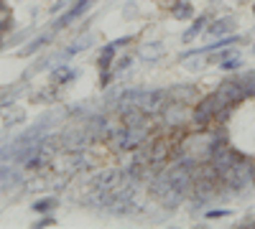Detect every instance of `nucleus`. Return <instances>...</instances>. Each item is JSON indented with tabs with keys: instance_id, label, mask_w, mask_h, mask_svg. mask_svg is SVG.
Instances as JSON below:
<instances>
[{
	"instance_id": "nucleus-1",
	"label": "nucleus",
	"mask_w": 255,
	"mask_h": 229,
	"mask_svg": "<svg viewBox=\"0 0 255 229\" xmlns=\"http://www.w3.org/2000/svg\"><path fill=\"white\" fill-rule=\"evenodd\" d=\"M151 138V125H140V128H130V125H120L113 130V135L108 138V145L118 153H133L140 145Z\"/></svg>"
},
{
	"instance_id": "nucleus-2",
	"label": "nucleus",
	"mask_w": 255,
	"mask_h": 229,
	"mask_svg": "<svg viewBox=\"0 0 255 229\" xmlns=\"http://www.w3.org/2000/svg\"><path fill=\"white\" fill-rule=\"evenodd\" d=\"M227 105V102L217 94V92H212V94H204L194 102V110H191V122L197 125L199 130L209 128V125H215V117L217 112Z\"/></svg>"
},
{
	"instance_id": "nucleus-3",
	"label": "nucleus",
	"mask_w": 255,
	"mask_h": 229,
	"mask_svg": "<svg viewBox=\"0 0 255 229\" xmlns=\"http://www.w3.org/2000/svg\"><path fill=\"white\" fill-rule=\"evenodd\" d=\"M227 189L232 191V194H243L248 186L253 183V178H250V160L248 158H243V160H238L235 165H232V168L220 178Z\"/></svg>"
},
{
	"instance_id": "nucleus-4",
	"label": "nucleus",
	"mask_w": 255,
	"mask_h": 229,
	"mask_svg": "<svg viewBox=\"0 0 255 229\" xmlns=\"http://www.w3.org/2000/svg\"><path fill=\"white\" fill-rule=\"evenodd\" d=\"M84 130H87V135H90V140L92 143H100V140H108L110 135H113V122H110V117L105 115V112H90L87 117H84V125H82Z\"/></svg>"
},
{
	"instance_id": "nucleus-5",
	"label": "nucleus",
	"mask_w": 255,
	"mask_h": 229,
	"mask_svg": "<svg viewBox=\"0 0 255 229\" xmlns=\"http://www.w3.org/2000/svg\"><path fill=\"white\" fill-rule=\"evenodd\" d=\"M227 105H240V102H245L248 97H245V89H243V79H240V74H232V76H225L220 84H217V89H215Z\"/></svg>"
},
{
	"instance_id": "nucleus-6",
	"label": "nucleus",
	"mask_w": 255,
	"mask_h": 229,
	"mask_svg": "<svg viewBox=\"0 0 255 229\" xmlns=\"http://www.w3.org/2000/svg\"><path fill=\"white\" fill-rule=\"evenodd\" d=\"M168 99V89H161V87H156V89H140V94H138V99H135V105L140 107V110H145L148 115H156L158 117V112H161V107H163V102Z\"/></svg>"
},
{
	"instance_id": "nucleus-7",
	"label": "nucleus",
	"mask_w": 255,
	"mask_h": 229,
	"mask_svg": "<svg viewBox=\"0 0 255 229\" xmlns=\"http://www.w3.org/2000/svg\"><path fill=\"white\" fill-rule=\"evenodd\" d=\"M245 155L238 151V148H232V145H227V148H222V151H217L215 155H209L207 158V163L212 165V168H215V173L222 178L230 168H232V165H235L238 160H243Z\"/></svg>"
},
{
	"instance_id": "nucleus-8",
	"label": "nucleus",
	"mask_w": 255,
	"mask_h": 229,
	"mask_svg": "<svg viewBox=\"0 0 255 229\" xmlns=\"http://www.w3.org/2000/svg\"><path fill=\"white\" fill-rule=\"evenodd\" d=\"M59 143H61L59 145L61 151L79 153V151H84V145L92 143V140H90V135H87V130H84V128H67V130L59 133Z\"/></svg>"
},
{
	"instance_id": "nucleus-9",
	"label": "nucleus",
	"mask_w": 255,
	"mask_h": 229,
	"mask_svg": "<svg viewBox=\"0 0 255 229\" xmlns=\"http://www.w3.org/2000/svg\"><path fill=\"white\" fill-rule=\"evenodd\" d=\"M92 3H95V0H74V3H72L67 10L61 13V15L54 20V23H51V28H54V31H61V28L72 26L77 18H82L84 13H87V10L92 8Z\"/></svg>"
},
{
	"instance_id": "nucleus-10",
	"label": "nucleus",
	"mask_w": 255,
	"mask_h": 229,
	"mask_svg": "<svg viewBox=\"0 0 255 229\" xmlns=\"http://www.w3.org/2000/svg\"><path fill=\"white\" fill-rule=\"evenodd\" d=\"M130 36H123V38H115L113 44H105L100 49V56H97V69H113V61H115V54L120 49H125L128 44H130Z\"/></svg>"
},
{
	"instance_id": "nucleus-11",
	"label": "nucleus",
	"mask_w": 255,
	"mask_h": 229,
	"mask_svg": "<svg viewBox=\"0 0 255 229\" xmlns=\"http://www.w3.org/2000/svg\"><path fill=\"white\" fill-rule=\"evenodd\" d=\"M118 186H123V168L105 171V173L95 176V181H92L95 191H113V189H118Z\"/></svg>"
},
{
	"instance_id": "nucleus-12",
	"label": "nucleus",
	"mask_w": 255,
	"mask_h": 229,
	"mask_svg": "<svg viewBox=\"0 0 255 229\" xmlns=\"http://www.w3.org/2000/svg\"><path fill=\"white\" fill-rule=\"evenodd\" d=\"M168 97L176 99V102H184V105H194L202 94H199V89L194 84H184V81H181V84L168 87Z\"/></svg>"
},
{
	"instance_id": "nucleus-13",
	"label": "nucleus",
	"mask_w": 255,
	"mask_h": 229,
	"mask_svg": "<svg viewBox=\"0 0 255 229\" xmlns=\"http://www.w3.org/2000/svg\"><path fill=\"white\" fill-rule=\"evenodd\" d=\"M235 26H238V18H230V15H225V18H215V20H209L207 23V33L209 36H227V33H232L235 31Z\"/></svg>"
},
{
	"instance_id": "nucleus-14",
	"label": "nucleus",
	"mask_w": 255,
	"mask_h": 229,
	"mask_svg": "<svg viewBox=\"0 0 255 229\" xmlns=\"http://www.w3.org/2000/svg\"><path fill=\"white\" fill-rule=\"evenodd\" d=\"M227 145H230V135H227V130H225V125H217V130L212 133L209 145H207V158L215 155V153L222 151V148H227Z\"/></svg>"
},
{
	"instance_id": "nucleus-15",
	"label": "nucleus",
	"mask_w": 255,
	"mask_h": 229,
	"mask_svg": "<svg viewBox=\"0 0 255 229\" xmlns=\"http://www.w3.org/2000/svg\"><path fill=\"white\" fill-rule=\"evenodd\" d=\"M79 76V72L77 69H72L69 64H56L54 69H51V81H54V84H69V81H74Z\"/></svg>"
},
{
	"instance_id": "nucleus-16",
	"label": "nucleus",
	"mask_w": 255,
	"mask_h": 229,
	"mask_svg": "<svg viewBox=\"0 0 255 229\" xmlns=\"http://www.w3.org/2000/svg\"><path fill=\"white\" fill-rule=\"evenodd\" d=\"M207 23H209V15H207V13H204V15H197V18L186 26V31L181 33V41H184V44H191V41H194V38L207 28Z\"/></svg>"
},
{
	"instance_id": "nucleus-17",
	"label": "nucleus",
	"mask_w": 255,
	"mask_h": 229,
	"mask_svg": "<svg viewBox=\"0 0 255 229\" xmlns=\"http://www.w3.org/2000/svg\"><path fill=\"white\" fill-rule=\"evenodd\" d=\"M51 38H54V28L51 31H46V33H41V36H36L31 44H26L23 49H20V56H31V54H36V51H41L44 46H49L51 44Z\"/></svg>"
},
{
	"instance_id": "nucleus-18",
	"label": "nucleus",
	"mask_w": 255,
	"mask_h": 229,
	"mask_svg": "<svg viewBox=\"0 0 255 229\" xmlns=\"http://www.w3.org/2000/svg\"><path fill=\"white\" fill-rule=\"evenodd\" d=\"M171 15H174V20H191L194 18V5H191V0H174Z\"/></svg>"
},
{
	"instance_id": "nucleus-19",
	"label": "nucleus",
	"mask_w": 255,
	"mask_h": 229,
	"mask_svg": "<svg viewBox=\"0 0 255 229\" xmlns=\"http://www.w3.org/2000/svg\"><path fill=\"white\" fill-rule=\"evenodd\" d=\"M184 199H186V194H181V191L171 189L168 194H163V196L158 199V204L163 206L166 212H174V209H179V204H184Z\"/></svg>"
},
{
	"instance_id": "nucleus-20",
	"label": "nucleus",
	"mask_w": 255,
	"mask_h": 229,
	"mask_svg": "<svg viewBox=\"0 0 255 229\" xmlns=\"http://www.w3.org/2000/svg\"><path fill=\"white\" fill-rule=\"evenodd\" d=\"M56 206H59V199L56 196H46V199H38L36 204H31V209L36 214H51Z\"/></svg>"
},
{
	"instance_id": "nucleus-21",
	"label": "nucleus",
	"mask_w": 255,
	"mask_h": 229,
	"mask_svg": "<svg viewBox=\"0 0 255 229\" xmlns=\"http://www.w3.org/2000/svg\"><path fill=\"white\" fill-rule=\"evenodd\" d=\"M217 67H220L222 72H238V69L243 67V56H240V54L235 51V54H230V56H227L225 61H220Z\"/></svg>"
},
{
	"instance_id": "nucleus-22",
	"label": "nucleus",
	"mask_w": 255,
	"mask_h": 229,
	"mask_svg": "<svg viewBox=\"0 0 255 229\" xmlns=\"http://www.w3.org/2000/svg\"><path fill=\"white\" fill-rule=\"evenodd\" d=\"M240 79H243V89H245V97H255V69H250V72L240 74Z\"/></svg>"
},
{
	"instance_id": "nucleus-23",
	"label": "nucleus",
	"mask_w": 255,
	"mask_h": 229,
	"mask_svg": "<svg viewBox=\"0 0 255 229\" xmlns=\"http://www.w3.org/2000/svg\"><path fill=\"white\" fill-rule=\"evenodd\" d=\"M133 64V54H125V56H120L118 61H113V72L115 74H120V72H125L128 67Z\"/></svg>"
},
{
	"instance_id": "nucleus-24",
	"label": "nucleus",
	"mask_w": 255,
	"mask_h": 229,
	"mask_svg": "<svg viewBox=\"0 0 255 229\" xmlns=\"http://www.w3.org/2000/svg\"><path fill=\"white\" fill-rule=\"evenodd\" d=\"M23 120H26V112H23V110H13V112L5 115V125H8V128H10V125L23 122Z\"/></svg>"
},
{
	"instance_id": "nucleus-25",
	"label": "nucleus",
	"mask_w": 255,
	"mask_h": 229,
	"mask_svg": "<svg viewBox=\"0 0 255 229\" xmlns=\"http://www.w3.org/2000/svg\"><path fill=\"white\" fill-rule=\"evenodd\" d=\"M204 217L207 219H225V217H230V209H204Z\"/></svg>"
},
{
	"instance_id": "nucleus-26",
	"label": "nucleus",
	"mask_w": 255,
	"mask_h": 229,
	"mask_svg": "<svg viewBox=\"0 0 255 229\" xmlns=\"http://www.w3.org/2000/svg\"><path fill=\"white\" fill-rule=\"evenodd\" d=\"M113 79H115V72L113 69H100V84L102 87H110Z\"/></svg>"
},
{
	"instance_id": "nucleus-27",
	"label": "nucleus",
	"mask_w": 255,
	"mask_h": 229,
	"mask_svg": "<svg viewBox=\"0 0 255 229\" xmlns=\"http://www.w3.org/2000/svg\"><path fill=\"white\" fill-rule=\"evenodd\" d=\"M54 224H56V219H54L51 214H44V217H41L33 227H36V229H44V227H54Z\"/></svg>"
},
{
	"instance_id": "nucleus-28",
	"label": "nucleus",
	"mask_w": 255,
	"mask_h": 229,
	"mask_svg": "<svg viewBox=\"0 0 255 229\" xmlns=\"http://www.w3.org/2000/svg\"><path fill=\"white\" fill-rule=\"evenodd\" d=\"M238 227H250V229H255V219H250V222H243V224H238Z\"/></svg>"
},
{
	"instance_id": "nucleus-29",
	"label": "nucleus",
	"mask_w": 255,
	"mask_h": 229,
	"mask_svg": "<svg viewBox=\"0 0 255 229\" xmlns=\"http://www.w3.org/2000/svg\"><path fill=\"white\" fill-rule=\"evenodd\" d=\"M250 178H253V186H255V163H250Z\"/></svg>"
},
{
	"instance_id": "nucleus-30",
	"label": "nucleus",
	"mask_w": 255,
	"mask_h": 229,
	"mask_svg": "<svg viewBox=\"0 0 255 229\" xmlns=\"http://www.w3.org/2000/svg\"><path fill=\"white\" fill-rule=\"evenodd\" d=\"M253 54H255V46H253Z\"/></svg>"
},
{
	"instance_id": "nucleus-31",
	"label": "nucleus",
	"mask_w": 255,
	"mask_h": 229,
	"mask_svg": "<svg viewBox=\"0 0 255 229\" xmlns=\"http://www.w3.org/2000/svg\"><path fill=\"white\" fill-rule=\"evenodd\" d=\"M253 13H255V5H253Z\"/></svg>"
}]
</instances>
